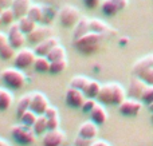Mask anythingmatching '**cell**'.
Listing matches in <instances>:
<instances>
[{"label":"cell","mask_w":153,"mask_h":146,"mask_svg":"<svg viewBox=\"0 0 153 146\" xmlns=\"http://www.w3.org/2000/svg\"><path fill=\"white\" fill-rule=\"evenodd\" d=\"M128 91L122 85L117 82L102 85L101 91L97 97V101L102 105H121L126 99Z\"/></svg>","instance_id":"cell-1"},{"label":"cell","mask_w":153,"mask_h":146,"mask_svg":"<svg viewBox=\"0 0 153 146\" xmlns=\"http://www.w3.org/2000/svg\"><path fill=\"white\" fill-rule=\"evenodd\" d=\"M103 35L102 34H97V32H87L86 35L78 38V39H74L73 44L79 52L86 54V55H90V54H94L98 51L100 48V43L102 40Z\"/></svg>","instance_id":"cell-2"},{"label":"cell","mask_w":153,"mask_h":146,"mask_svg":"<svg viewBox=\"0 0 153 146\" xmlns=\"http://www.w3.org/2000/svg\"><path fill=\"white\" fill-rule=\"evenodd\" d=\"M0 78L8 88L19 90L26 85V75L18 67H7L1 71Z\"/></svg>","instance_id":"cell-3"},{"label":"cell","mask_w":153,"mask_h":146,"mask_svg":"<svg viewBox=\"0 0 153 146\" xmlns=\"http://www.w3.org/2000/svg\"><path fill=\"white\" fill-rule=\"evenodd\" d=\"M11 136L16 142L20 145H31L35 142L38 134L34 131L31 126L23 125V123H18L11 128Z\"/></svg>","instance_id":"cell-4"},{"label":"cell","mask_w":153,"mask_h":146,"mask_svg":"<svg viewBox=\"0 0 153 146\" xmlns=\"http://www.w3.org/2000/svg\"><path fill=\"white\" fill-rule=\"evenodd\" d=\"M58 18H59V23L63 27H66V28H74L75 24L81 19V12L74 5L67 4L59 10Z\"/></svg>","instance_id":"cell-5"},{"label":"cell","mask_w":153,"mask_h":146,"mask_svg":"<svg viewBox=\"0 0 153 146\" xmlns=\"http://www.w3.org/2000/svg\"><path fill=\"white\" fill-rule=\"evenodd\" d=\"M36 58L38 55L34 50H31V48H20L19 51H16V55L13 58V66L20 70L27 69L30 66H34Z\"/></svg>","instance_id":"cell-6"},{"label":"cell","mask_w":153,"mask_h":146,"mask_svg":"<svg viewBox=\"0 0 153 146\" xmlns=\"http://www.w3.org/2000/svg\"><path fill=\"white\" fill-rule=\"evenodd\" d=\"M143 109V101L136 98H126L121 105H118V110L125 117H136L140 114Z\"/></svg>","instance_id":"cell-7"},{"label":"cell","mask_w":153,"mask_h":146,"mask_svg":"<svg viewBox=\"0 0 153 146\" xmlns=\"http://www.w3.org/2000/svg\"><path fill=\"white\" fill-rule=\"evenodd\" d=\"M8 42L16 48L20 50L27 42V35L20 29L18 23H13L8 27Z\"/></svg>","instance_id":"cell-8"},{"label":"cell","mask_w":153,"mask_h":146,"mask_svg":"<svg viewBox=\"0 0 153 146\" xmlns=\"http://www.w3.org/2000/svg\"><path fill=\"white\" fill-rule=\"evenodd\" d=\"M65 101L69 105L70 107H74V109H81L83 102L86 101V95L82 90L75 88L73 86H69L65 94Z\"/></svg>","instance_id":"cell-9"},{"label":"cell","mask_w":153,"mask_h":146,"mask_svg":"<svg viewBox=\"0 0 153 146\" xmlns=\"http://www.w3.org/2000/svg\"><path fill=\"white\" fill-rule=\"evenodd\" d=\"M65 141H66V133L61 129L47 130L42 138L43 146H62Z\"/></svg>","instance_id":"cell-10"},{"label":"cell","mask_w":153,"mask_h":146,"mask_svg":"<svg viewBox=\"0 0 153 146\" xmlns=\"http://www.w3.org/2000/svg\"><path fill=\"white\" fill-rule=\"evenodd\" d=\"M48 106H50V102H48L47 97L43 93L35 91V93L31 94V107L30 109L36 113L38 115L45 114V111L47 110Z\"/></svg>","instance_id":"cell-11"},{"label":"cell","mask_w":153,"mask_h":146,"mask_svg":"<svg viewBox=\"0 0 153 146\" xmlns=\"http://www.w3.org/2000/svg\"><path fill=\"white\" fill-rule=\"evenodd\" d=\"M50 36H53V29L48 26H46V24H43V26L38 24L36 28H35L31 34L27 35V42L36 46L38 43H40L42 40L47 39V38H50Z\"/></svg>","instance_id":"cell-12"},{"label":"cell","mask_w":153,"mask_h":146,"mask_svg":"<svg viewBox=\"0 0 153 146\" xmlns=\"http://www.w3.org/2000/svg\"><path fill=\"white\" fill-rule=\"evenodd\" d=\"M59 44V39L56 36H50L47 39L42 40L40 43H38L34 47V51L36 52L38 56H47L48 52L53 50L55 46Z\"/></svg>","instance_id":"cell-13"},{"label":"cell","mask_w":153,"mask_h":146,"mask_svg":"<svg viewBox=\"0 0 153 146\" xmlns=\"http://www.w3.org/2000/svg\"><path fill=\"white\" fill-rule=\"evenodd\" d=\"M146 83L144 82L141 78L136 77L133 78L132 80H130L129 83V87H128V95L130 97V98H136V99H141V97H143V93L144 90H145L146 87Z\"/></svg>","instance_id":"cell-14"},{"label":"cell","mask_w":153,"mask_h":146,"mask_svg":"<svg viewBox=\"0 0 153 146\" xmlns=\"http://www.w3.org/2000/svg\"><path fill=\"white\" fill-rule=\"evenodd\" d=\"M97 134H98V125L91 119L83 122L78 129V136H82L85 138L94 139L97 137Z\"/></svg>","instance_id":"cell-15"},{"label":"cell","mask_w":153,"mask_h":146,"mask_svg":"<svg viewBox=\"0 0 153 146\" xmlns=\"http://www.w3.org/2000/svg\"><path fill=\"white\" fill-rule=\"evenodd\" d=\"M31 5H32L31 0H13L11 8H12V11L15 12L16 19H20L28 13V10Z\"/></svg>","instance_id":"cell-16"},{"label":"cell","mask_w":153,"mask_h":146,"mask_svg":"<svg viewBox=\"0 0 153 146\" xmlns=\"http://www.w3.org/2000/svg\"><path fill=\"white\" fill-rule=\"evenodd\" d=\"M108 118H109L108 111H106L105 106H103L102 103H98L97 106L91 110V113H90V119L94 121L98 126L103 125V123L108 121Z\"/></svg>","instance_id":"cell-17"},{"label":"cell","mask_w":153,"mask_h":146,"mask_svg":"<svg viewBox=\"0 0 153 146\" xmlns=\"http://www.w3.org/2000/svg\"><path fill=\"white\" fill-rule=\"evenodd\" d=\"M13 103V94L8 87H0V111L8 110Z\"/></svg>","instance_id":"cell-18"},{"label":"cell","mask_w":153,"mask_h":146,"mask_svg":"<svg viewBox=\"0 0 153 146\" xmlns=\"http://www.w3.org/2000/svg\"><path fill=\"white\" fill-rule=\"evenodd\" d=\"M87 32H90V19L81 18L78 23L75 24V27L73 28V38L78 39V38L86 35Z\"/></svg>","instance_id":"cell-19"},{"label":"cell","mask_w":153,"mask_h":146,"mask_svg":"<svg viewBox=\"0 0 153 146\" xmlns=\"http://www.w3.org/2000/svg\"><path fill=\"white\" fill-rule=\"evenodd\" d=\"M18 24H19V27H20L22 31H23L26 35H28V34H31L35 28H36L39 23H36V21L32 20L30 16L26 15V16H23V18L18 19Z\"/></svg>","instance_id":"cell-20"},{"label":"cell","mask_w":153,"mask_h":146,"mask_svg":"<svg viewBox=\"0 0 153 146\" xmlns=\"http://www.w3.org/2000/svg\"><path fill=\"white\" fill-rule=\"evenodd\" d=\"M27 16H30V18H31L32 20H35L36 23L42 24L43 18H45V10H43V5L32 3V5L30 7V10H28Z\"/></svg>","instance_id":"cell-21"},{"label":"cell","mask_w":153,"mask_h":146,"mask_svg":"<svg viewBox=\"0 0 153 146\" xmlns=\"http://www.w3.org/2000/svg\"><path fill=\"white\" fill-rule=\"evenodd\" d=\"M101 87H102V85H100V82L91 79L89 82V85L86 86V88L83 90L86 98H94V99H97L98 94H100V91H101Z\"/></svg>","instance_id":"cell-22"},{"label":"cell","mask_w":153,"mask_h":146,"mask_svg":"<svg viewBox=\"0 0 153 146\" xmlns=\"http://www.w3.org/2000/svg\"><path fill=\"white\" fill-rule=\"evenodd\" d=\"M66 48L63 47V46L59 43L58 46H55V47L53 48V50L48 52L47 58L50 59L51 62H55V60H62V59H66Z\"/></svg>","instance_id":"cell-23"},{"label":"cell","mask_w":153,"mask_h":146,"mask_svg":"<svg viewBox=\"0 0 153 146\" xmlns=\"http://www.w3.org/2000/svg\"><path fill=\"white\" fill-rule=\"evenodd\" d=\"M50 66H51V60L47 56H38L35 59L34 69L38 72H50Z\"/></svg>","instance_id":"cell-24"},{"label":"cell","mask_w":153,"mask_h":146,"mask_svg":"<svg viewBox=\"0 0 153 146\" xmlns=\"http://www.w3.org/2000/svg\"><path fill=\"white\" fill-rule=\"evenodd\" d=\"M90 31L105 35L109 31V26L101 19H90Z\"/></svg>","instance_id":"cell-25"},{"label":"cell","mask_w":153,"mask_h":146,"mask_svg":"<svg viewBox=\"0 0 153 146\" xmlns=\"http://www.w3.org/2000/svg\"><path fill=\"white\" fill-rule=\"evenodd\" d=\"M30 107H31V94H24L23 97H20V99L18 102V107H16L18 117H20L24 111L30 110Z\"/></svg>","instance_id":"cell-26"},{"label":"cell","mask_w":153,"mask_h":146,"mask_svg":"<svg viewBox=\"0 0 153 146\" xmlns=\"http://www.w3.org/2000/svg\"><path fill=\"white\" fill-rule=\"evenodd\" d=\"M32 129H34V131L36 134H45L46 131L48 130V128H47V117H46L45 114L38 115L35 123L32 125Z\"/></svg>","instance_id":"cell-27"},{"label":"cell","mask_w":153,"mask_h":146,"mask_svg":"<svg viewBox=\"0 0 153 146\" xmlns=\"http://www.w3.org/2000/svg\"><path fill=\"white\" fill-rule=\"evenodd\" d=\"M90 80L91 79H90L89 77H85V75H75V77H73L71 80H70V86L83 91L85 88H86V86L89 85Z\"/></svg>","instance_id":"cell-28"},{"label":"cell","mask_w":153,"mask_h":146,"mask_svg":"<svg viewBox=\"0 0 153 146\" xmlns=\"http://www.w3.org/2000/svg\"><path fill=\"white\" fill-rule=\"evenodd\" d=\"M0 18H1V23H3V26H11V24H13L15 23V20H16V15H15V12L12 11V8H5L4 11H1L0 12Z\"/></svg>","instance_id":"cell-29"},{"label":"cell","mask_w":153,"mask_h":146,"mask_svg":"<svg viewBox=\"0 0 153 146\" xmlns=\"http://www.w3.org/2000/svg\"><path fill=\"white\" fill-rule=\"evenodd\" d=\"M36 118H38V114L30 109V110H27V111H24L23 114L19 117V119H20V123L27 125V126H31V128H32V125L35 123Z\"/></svg>","instance_id":"cell-30"},{"label":"cell","mask_w":153,"mask_h":146,"mask_svg":"<svg viewBox=\"0 0 153 146\" xmlns=\"http://www.w3.org/2000/svg\"><path fill=\"white\" fill-rule=\"evenodd\" d=\"M101 8H102V12L108 16H114L120 12V10L117 8V5L114 4L111 0H103L102 4H101Z\"/></svg>","instance_id":"cell-31"},{"label":"cell","mask_w":153,"mask_h":146,"mask_svg":"<svg viewBox=\"0 0 153 146\" xmlns=\"http://www.w3.org/2000/svg\"><path fill=\"white\" fill-rule=\"evenodd\" d=\"M15 55H16V48L13 47L11 43H7L5 46H3V47L0 48V58H1L3 60L12 59V58H15Z\"/></svg>","instance_id":"cell-32"},{"label":"cell","mask_w":153,"mask_h":146,"mask_svg":"<svg viewBox=\"0 0 153 146\" xmlns=\"http://www.w3.org/2000/svg\"><path fill=\"white\" fill-rule=\"evenodd\" d=\"M43 10H45V18H43L42 24H50L51 21L55 19V16L58 15L59 11H56L54 7H50V5H43Z\"/></svg>","instance_id":"cell-33"},{"label":"cell","mask_w":153,"mask_h":146,"mask_svg":"<svg viewBox=\"0 0 153 146\" xmlns=\"http://www.w3.org/2000/svg\"><path fill=\"white\" fill-rule=\"evenodd\" d=\"M67 69V59H62V60L51 62L50 72L51 74H61Z\"/></svg>","instance_id":"cell-34"},{"label":"cell","mask_w":153,"mask_h":146,"mask_svg":"<svg viewBox=\"0 0 153 146\" xmlns=\"http://www.w3.org/2000/svg\"><path fill=\"white\" fill-rule=\"evenodd\" d=\"M136 77L141 78V79L144 80V82L146 83V85H153V67H146V69H144L143 71H140Z\"/></svg>","instance_id":"cell-35"},{"label":"cell","mask_w":153,"mask_h":146,"mask_svg":"<svg viewBox=\"0 0 153 146\" xmlns=\"http://www.w3.org/2000/svg\"><path fill=\"white\" fill-rule=\"evenodd\" d=\"M141 101L146 105L153 102V85H148L145 87V90H144V93H143V97H141Z\"/></svg>","instance_id":"cell-36"},{"label":"cell","mask_w":153,"mask_h":146,"mask_svg":"<svg viewBox=\"0 0 153 146\" xmlns=\"http://www.w3.org/2000/svg\"><path fill=\"white\" fill-rule=\"evenodd\" d=\"M97 99H94V98H86V101L83 102V105H82V111L83 113H87V114H90V113H91V110L94 109L95 106H97Z\"/></svg>","instance_id":"cell-37"},{"label":"cell","mask_w":153,"mask_h":146,"mask_svg":"<svg viewBox=\"0 0 153 146\" xmlns=\"http://www.w3.org/2000/svg\"><path fill=\"white\" fill-rule=\"evenodd\" d=\"M93 142H94V139L85 138L82 136H76V138L74 139V146H91Z\"/></svg>","instance_id":"cell-38"},{"label":"cell","mask_w":153,"mask_h":146,"mask_svg":"<svg viewBox=\"0 0 153 146\" xmlns=\"http://www.w3.org/2000/svg\"><path fill=\"white\" fill-rule=\"evenodd\" d=\"M82 1H83V4L86 5L89 10H95V8H98L102 4L103 0H82Z\"/></svg>","instance_id":"cell-39"},{"label":"cell","mask_w":153,"mask_h":146,"mask_svg":"<svg viewBox=\"0 0 153 146\" xmlns=\"http://www.w3.org/2000/svg\"><path fill=\"white\" fill-rule=\"evenodd\" d=\"M47 128H48V130H55V129H59V117L47 118Z\"/></svg>","instance_id":"cell-40"},{"label":"cell","mask_w":153,"mask_h":146,"mask_svg":"<svg viewBox=\"0 0 153 146\" xmlns=\"http://www.w3.org/2000/svg\"><path fill=\"white\" fill-rule=\"evenodd\" d=\"M45 115L47 118H55V117H59V111H58V109L56 107H54V106H48L47 107V110L45 111Z\"/></svg>","instance_id":"cell-41"},{"label":"cell","mask_w":153,"mask_h":146,"mask_svg":"<svg viewBox=\"0 0 153 146\" xmlns=\"http://www.w3.org/2000/svg\"><path fill=\"white\" fill-rule=\"evenodd\" d=\"M111 1L117 5V8L120 11H124L128 7V4H129V0H111Z\"/></svg>","instance_id":"cell-42"},{"label":"cell","mask_w":153,"mask_h":146,"mask_svg":"<svg viewBox=\"0 0 153 146\" xmlns=\"http://www.w3.org/2000/svg\"><path fill=\"white\" fill-rule=\"evenodd\" d=\"M12 1L13 0H0V12L4 11L5 8H10L12 5Z\"/></svg>","instance_id":"cell-43"},{"label":"cell","mask_w":153,"mask_h":146,"mask_svg":"<svg viewBox=\"0 0 153 146\" xmlns=\"http://www.w3.org/2000/svg\"><path fill=\"white\" fill-rule=\"evenodd\" d=\"M7 43H10V42H8V35L0 31V48H1L3 46H5Z\"/></svg>","instance_id":"cell-44"},{"label":"cell","mask_w":153,"mask_h":146,"mask_svg":"<svg viewBox=\"0 0 153 146\" xmlns=\"http://www.w3.org/2000/svg\"><path fill=\"white\" fill-rule=\"evenodd\" d=\"M91 146H110V144L106 141H103V139H98V141H94L91 144Z\"/></svg>","instance_id":"cell-45"},{"label":"cell","mask_w":153,"mask_h":146,"mask_svg":"<svg viewBox=\"0 0 153 146\" xmlns=\"http://www.w3.org/2000/svg\"><path fill=\"white\" fill-rule=\"evenodd\" d=\"M128 43H129V39H128V38H121V39H120V44L121 46H126Z\"/></svg>","instance_id":"cell-46"},{"label":"cell","mask_w":153,"mask_h":146,"mask_svg":"<svg viewBox=\"0 0 153 146\" xmlns=\"http://www.w3.org/2000/svg\"><path fill=\"white\" fill-rule=\"evenodd\" d=\"M0 146H11L10 144H8L5 139H3V138H0Z\"/></svg>","instance_id":"cell-47"},{"label":"cell","mask_w":153,"mask_h":146,"mask_svg":"<svg viewBox=\"0 0 153 146\" xmlns=\"http://www.w3.org/2000/svg\"><path fill=\"white\" fill-rule=\"evenodd\" d=\"M148 107H149V110H151V111L153 113V102H152V103H149V105H148Z\"/></svg>","instance_id":"cell-48"},{"label":"cell","mask_w":153,"mask_h":146,"mask_svg":"<svg viewBox=\"0 0 153 146\" xmlns=\"http://www.w3.org/2000/svg\"><path fill=\"white\" fill-rule=\"evenodd\" d=\"M149 56H151V66L153 67V54H152V55H149Z\"/></svg>","instance_id":"cell-49"},{"label":"cell","mask_w":153,"mask_h":146,"mask_svg":"<svg viewBox=\"0 0 153 146\" xmlns=\"http://www.w3.org/2000/svg\"><path fill=\"white\" fill-rule=\"evenodd\" d=\"M1 24H3V23H1V18H0V26H1Z\"/></svg>","instance_id":"cell-50"},{"label":"cell","mask_w":153,"mask_h":146,"mask_svg":"<svg viewBox=\"0 0 153 146\" xmlns=\"http://www.w3.org/2000/svg\"><path fill=\"white\" fill-rule=\"evenodd\" d=\"M152 122H153V113H152Z\"/></svg>","instance_id":"cell-51"}]
</instances>
